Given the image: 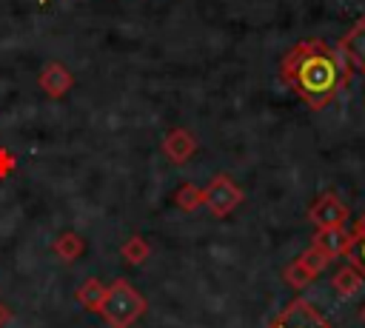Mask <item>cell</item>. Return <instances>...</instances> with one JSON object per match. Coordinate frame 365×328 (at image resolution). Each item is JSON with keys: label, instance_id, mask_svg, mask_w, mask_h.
<instances>
[{"label": "cell", "instance_id": "15", "mask_svg": "<svg viewBox=\"0 0 365 328\" xmlns=\"http://www.w3.org/2000/svg\"><path fill=\"white\" fill-rule=\"evenodd\" d=\"M297 260H299V262H302V265H305V268H308V271H311V274L317 277V274H319V271H322V268H325V265H328V262H331L334 257H328V254H325L322 248L311 245V248H305V251H302V254H299Z\"/></svg>", "mask_w": 365, "mask_h": 328}, {"label": "cell", "instance_id": "11", "mask_svg": "<svg viewBox=\"0 0 365 328\" xmlns=\"http://www.w3.org/2000/svg\"><path fill=\"white\" fill-rule=\"evenodd\" d=\"M106 285L100 282V280H94V277H88L80 288H77V302L83 305V308H88V311H100L103 308V299H106Z\"/></svg>", "mask_w": 365, "mask_h": 328}, {"label": "cell", "instance_id": "10", "mask_svg": "<svg viewBox=\"0 0 365 328\" xmlns=\"http://www.w3.org/2000/svg\"><path fill=\"white\" fill-rule=\"evenodd\" d=\"M334 288H336V294L339 297H354L359 288H362V282H365V277H362V271L356 268V265H342L336 274H334Z\"/></svg>", "mask_w": 365, "mask_h": 328}, {"label": "cell", "instance_id": "18", "mask_svg": "<svg viewBox=\"0 0 365 328\" xmlns=\"http://www.w3.org/2000/svg\"><path fill=\"white\" fill-rule=\"evenodd\" d=\"M9 171H14V157L6 148H0V177H6Z\"/></svg>", "mask_w": 365, "mask_h": 328}, {"label": "cell", "instance_id": "3", "mask_svg": "<svg viewBox=\"0 0 365 328\" xmlns=\"http://www.w3.org/2000/svg\"><path fill=\"white\" fill-rule=\"evenodd\" d=\"M202 203L208 205V211L214 217H225L231 214L240 203H242V188L228 177V174H217L211 177V183L202 191Z\"/></svg>", "mask_w": 365, "mask_h": 328}, {"label": "cell", "instance_id": "12", "mask_svg": "<svg viewBox=\"0 0 365 328\" xmlns=\"http://www.w3.org/2000/svg\"><path fill=\"white\" fill-rule=\"evenodd\" d=\"M345 257H348L351 265H356V268L362 271V277H365V217L356 220V225H354V231H351V245H348Z\"/></svg>", "mask_w": 365, "mask_h": 328}, {"label": "cell", "instance_id": "13", "mask_svg": "<svg viewBox=\"0 0 365 328\" xmlns=\"http://www.w3.org/2000/svg\"><path fill=\"white\" fill-rule=\"evenodd\" d=\"M54 254L63 257V260H77V257L83 254V240H80V234H74V231L60 234V237L54 240Z\"/></svg>", "mask_w": 365, "mask_h": 328}, {"label": "cell", "instance_id": "7", "mask_svg": "<svg viewBox=\"0 0 365 328\" xmlns=\"http://www.w3.org/2000/svg\"><path fill=\"white\" fill-rule=\"evenodd\" d=\"M194 151H197V140L185 128H171L163 140V154L177 165H182Z\"/></svg>", "mask_w": 365, "mask_h": 328}, {"label": "cell", "instance_id": "8", "mask_svg": "<svg viewBox=\"0 0 365 328\" xmlns=\"http://www.w3.org/2000/svg\"><path fill=\"white\" fill-rule=\"evenodd\" d=\"M71 86H74V77H71V71H68L63 63H48V66L40 71V88H43L48 97H63Z\"/></svg>", "mask_w": 365, "mask_h": 328}, {"label": "cell", "instance_id": "17", "mask_svg": "<svg viewBox=\"0 0 365 328\" xmlns=\"http://www.w3.org/2000/svg\"><path fill=\"white\" fill-rule=\"evenodd\" d=\"M123 257L131 262V265H137V262H145V257H148V242L143 240V237H131V240H125V245H123Z\"/></svg>", "mask_w": 365, "mask_h": 328}, {"label": "cell", "instance_id": "6", "mask_svg": "<svg viewBox=\"0 0 365 328\" xmlns=\"http://www.w3.org/2000/svg\"><path fill=\"white\" fill-rule=\"evenodd\" d=\"M336 51H339L342 60L351 66V71L365 74V14L339 37Z\"/></svg>", "mask_w": 365, "mask_h": 328}, {"label": "cell", "instance_id": "16", "mask_svg": "<svg viewBox=\"0 0 365 328\" xmlns=\"http://www.w3.org/2000/svg\"><path fill=\"white\" fill-rule=\"evenodd\" d=\"M282 280H285L291 288H305V285L314 280V274H311V271H308V268H305L299 260H294V262H291V265L282 271Z\"/></svg>", "mask_w": 365, "mask_h": 328}, {"label": "cell", "instance_id": "9", "mask_svg": "<svg viewBox=\"0 0 365 328\" xmlns=\"http://www.w3.org/2000/svg\"><path fill=\"white\" fill-rule=\"evenodd\" d=\"M314 245L322 248L328 257H345V251L351 245V231H345V225L342 228H317Z\"/></svg>", "mask_w": 365, "mask_h": 328}, {"label": "cell", "instance_id": "21", "mask_svg": "<svg viewBox=\"0 0 365 328\" xmlns=\"http://www.w3.org/2000/svg\"><path fill=\"white\" fill-rule=\"evenodd\" d=\"M40 3H43V6H46V0H40Z\"/></svg>", "mask_w": 365, "mask_h": 328}, {"label": "cell", "instance_id": "5", "mask_svg": "<svg viewBox=\"0 0 365 328\" xmlns=\"http://www.w3.org/2000/svg\"><path fill=\"white\" fill-rule=\"evenodd\" d=\"M308 220L317 228H342L348 222V205L334 191H325L314 200V205L308 211Z\"/></svg>", "mask_w": 365, "mask_h": 328}, {"label": "cell", "instance_id": "14", "mask_svg": "<svg viewBox=\"0 0 365 328\" xmlns=\"http://www.w3.org/2000/svg\"><path fill=\"white\" fill-rule=\"evenodd\" d=\"M174 203L182 208V211H194L197 205H202V191L194 185V183H182L174 194Z\"/></svg>", "mask_w": 365, "mask_h": 328}, {"label": "cell", "instance_id": "4", "mask_svg": "<svg viewBox=\"0 0 365 328\" xmlns=\"http://www.w3.org/2000/svg\"><path fill=\"white\" fill-rule=\"evenodd\" d=\"M268 328H331V325L319 317L317 308H311L305 299L297 297L271 319Z\"/></svg>", "mask_w": 365, "mask_h": 328}, {"label": "cell", "instance_id": "19", "mask_svg": "<svg viewBox=\"0 0 365 328\" xmlns=\"http://www.w3.org/2000/svg\"><path fill=\"white\" fill-rule=\"evenodd\" d=\"M9 319H11V314H9V308H6V305H0V328H3V325H6Z\"/></svg>", "mask_w": 365, "mask_h": 328}, {"label": "cell", "instance_id": "1", "mask_svg": "<svg viewBox=\"0 0 365 328\" xmlns=\"http://www.w3.org/2000/svg\"><path fill=\"white\" fill-rule=\"evenodd\" d=\"M279 77L308 108L319 111L348 86L351 66L325 40L311 37L285 51L279 63Z\"/></svg>", "mask_w": 365, "mask_h": 328}, {"label": "cell", "instance_id": "20", "mask_svg": "<svg viewBox=\"0 0 365 328\" xmlns=\"http://www.w3.org/2000/svg\"><path fill=\"white\" fill-rule=\"evenodd\" d=\"M359 322H362V325H365V305H362V308H359Z\"/></svg>", "mask_w": 365, "mask_h": 328}, {"label": "cell", "instance_id": "2", "mask_svg": "<svg viewBox=\"0 0 365 328\" xmlns=\"http://www.w3.org/2000/svg\"><path fill=\"white\" fill-rule=\"evenodd\" d=\"M145 308H148L145 305V297L137 288H131L128 280H114L108 285V291H106V299H103L100 314H103V319L111 328H128L137 317L145 314Z\"/></svg>", "mask_w": 365, "mask_h": 328}]
</instances>
